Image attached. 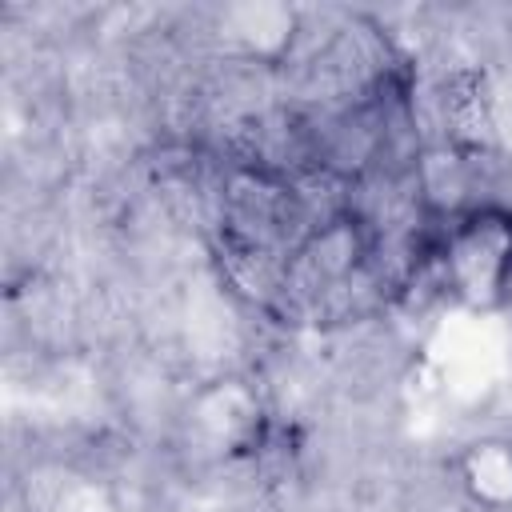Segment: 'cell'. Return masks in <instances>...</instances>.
Listing matches in <instances>:
<instances>
[{
	"label": "cell",
	"mask_w": 512,
	"mask_h": 512,
	"mask_svg": "<svg viewBox=\"0 0 512 512\" xmlns=\"http://www.w3.org/2000/svg\"><path fill=\"white\" fill-rule=\"evenodd\" d=\"M456 492L476 512H512V436L480 432L448 456Z\"/></svg>",
	"instance_id": "7a4b0ae2"
},
{
	"label": "cell",
	"mask_w": 512,
	"mask_h": 512,
	"mask_svg": "<svg viewBox=\"0 0 512 512\" xmlns=\"http://www.w3.org/2000/svg\"><path fill=\"white\" fill-rule=\"evenodd\" d=\"M436 288L468 312L512 304V204L476 200L456 208L428 240Z\"/></svg>",
	"instance_id": "6da1fadb"
}]
</instances>
